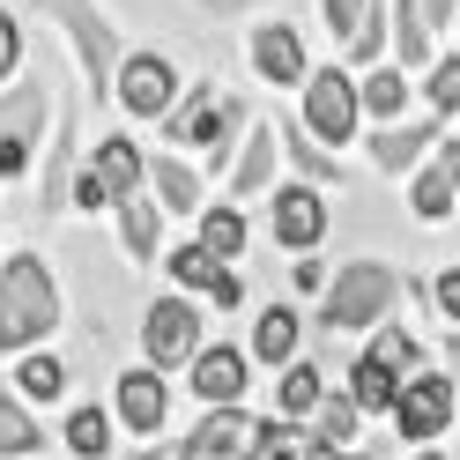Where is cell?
<instances>
[{
	"label": "cell",
	"mask_w": 460,
	"mask_h": 460,
	"mask_svg": "<svg viewBox=\"0 0 460 460\" xmlns=\"http://www.w3.org/2000/svg\"><path fill=\"white\" fill-rule=\"evenodd\" d=\"M60 320V290L52 275L22 252V261L0 268V349H38V334H52Z\"/></svg>",
	"instance_id": "obj_1"
},
{
	"label": "cell",
	"mask_w": 460,
	"mask_h": 460,
	"mask_svg": "<svg viewBox=\"0 0 460 460\" xmlns=\"http://www.w3.org/2000/svg\"><path fill=\"white\" fill-rule=\"evenodd\" d=\"M394 290H401L394 268L357 261V268H341V275H334V290H327V305H320V320H327V327H341V334H349V327H371V320H379V312L394 305Z\"/></svg>",
	"instance_id": "obj_2"
},
{
	"label": "cell",
	"mask_w": 460,
	"mask_h": 460,
	"mask_svg": "<svg viewBox=\"0 0 460 460\" xmlns=\"http://www.w3.org/2000/svg\"><path fill=\"white\" fill-rule=\"evenodd\" d=\"M357 119H364V90L341 67H320V75L305 82V127L320 134L327 149H341V141L357 134Z\"/></svg>",
	"instance_id": "obj_3"
},
{
	"label": "cell",
	"mask_w": 460,
	"mask_h": 460,
	"mask_svg": "<svg viewBox=\"0 0 460 460\" xmlns=\"http://www.w3.org/2000/svg\"><path fill=\"white\" fill-rule=\"evenodd\" d=\"M268 430H275V423L245 416L238 401H223V409H208V423H200L193 438H186V460H261Z\"/></svg>",
	"instance_id": "obj_4"
},
{
	"label": "cell",
	"mask_w": 460,
	"mask_h": 460,
	"mask_svg": "<svg viewBox=\"0 0 460 460\" xmlns=\"http://www.w3.org/2000/svg\"><path fill=\"white\" fill-rule=\"evenodd\" d=\"M245 127V104L238 97H216V90H200L186 111H171V141H193V149H208V164H223L230 156V134Z\"/></svg>",
	"instance_id": "obj_5"
},
{
	"label": "cell",
	"mask_w": 460,
	"mask_h": 460,
	"mask_svg": "<svg viewBox=\"0 0 460 460\" xmlns=\"http://www.w3.org/2000/svg\"><path fill=\"white\" fill-rule=\"evenodd\" d=\"M141 171H149V164H141L134 141H104V149L90 156V171L75 179V200H82V208H119V200L141 186Z\"/></svg>",
	"instance_id": "obj_6"
},
{
	"label": "cell",
	"mask_w": 460,
	"mask_h": 460,
	"mask_svg": "<svg viewBox=\"0 0 460 460\" xmlns=\"http://www.w3.org/2000/svg\"><path fill=\"white\" fill-rule=\"evenodd\" d=\"M141 349H149V364H193L200 357V312L179 305V297H156L149 320H141Z\"/></svg>",
	"instance_id": "obj_7"
},
{
	"label": "cell",
	"mask_w": 460,
	"mask_h": 460,
	"mask_svg": "<svg viewBox=\"0 0 460 460\" xmlns=\"http://www.w3.org/2000/svg\"><path fill=\"white\" fill-rule=\"evenodd\" d=\"M453 423V379H438V371H416V379H401V401H394V430L401 438H438V430Z\"/></svg>",
	"instance_id": "obj_8"
},
{
	"label": "cell",
	"mask_w": 460,
	"mask_h": 460,
	"mask_svg": "<svg viewBox=\"0 0 460 460\" xmlns=\"http://www.w3.org/2000/svg\"><path fill=\"white\" fill-rule=\"evenodd\" d=\"M171 90H179V75H171L164 52H134V60H119V104L134 111V119H164Z\"/></svg>",
	"instance_id": "obj_9"
},
{
	"label": "cell",
	"mask_w": 460,
	"mask_h": 460,
	"mask_svg": "<svg viewBox=\"0 0 460 460\" xmlns=\"http://www.w3.org/2000/svg\"><path fill=\"white\" fill-rule=\"evenodd\" d=\"M327 238V200H320V186H282L275 193V245H320Z\"/></svg>",
	"instance_id": "obj_10"
},
{
	"label": "cell",
	"mask_w": 460,
	"mask_h": 460,
	"mask_svg": "<svg viewBox=\"0 0 460 460\" xmlns=\"http://www.w3.org/2000/svg\"><path fill=\"white\" fill-rule=\"evenodd\" d=\"M171 275H179L186 290H208V297H216V312H230V305L245 297V282L230 275V261H216L208 245H179V252H171Z\"/></svg>",
	"instance_id": "obj_11"
},
{
	"label": "cell",
	"mask_w": 460,
	"mask_h": 460,
	"mask_svg": "<svg viewBox=\"0 0 460 460\" xmlns=\"http://www.w3.org/2000/svg\"><path fill=\"white\" fill-rule=\"evenodd\" d=\"M164 409H171L164 371H127V379H119V423H127V430L156 438V430H164Z\"/></svg>",
	"instance_id": "obj_12"
},
{
	"label": "cell",
	"mask_w": 460,
	"mask_h": 460,
	"mask_svg": "<svg viewBox=\"0 0 460 460\" xmlns=\"http://www.w3.org/2000/svg\"><path fill=\"white\" fill-rule=\"evenodd\" d=\"M252 67H261L275 90H290V82H305V45L290 22H268V31H252Z\"/></svg>",
	"instance_id": "obj_13"
},
{
	"label": "cell",
	"mask_w": 460,
	"mask_h": 460,
	"mask_svg": "<svg viewBox=\"0 0 460 460\" xmlns=\"http://www.w3.org/2000/svg\"><path fill=\"white\" fill-rule=\"evenodd\" d=\"M52 15L75 31V45H82V60H90V75H104V67H119V45H111V31L90 15V0H52Z\"/></svg>",
	"instance_id": "obj_14"
},
{
	"label": "cell",
	"mask_w": 460,
	"mask_h": 460,
	"mask_svg": "<svg viewBox=\"0 0 460 460\" xmlns=\"http://www.w3.org/2000/svg\"><path fill=\"white\" fill-rule=\"evenodd\" d=\"M193 394L208 401V409L238 401V394H245V357H238V349H208V357H193Z\"/></svg>",
	"instance_id": "obj_15"
},
{
	"label": "cell",
	"mask_w": 460,
	"mask_h": 460,
	"mask_svg": "<svg viewBox=\"0 0 460 460\" xmlns=\"http://www.w3.org/2000/svg\"><path fill=\"white\" fill-rule=\"evenodd\" d=\"M268 179H275V127H252L245 134V156H238V171H230V193H268Z\"/></svg>",
	"instance_id": "obj_16"
},
{
	"label": "cell",
	"mask_w": 460,
	"mask_h": 460,
	"mask_svg": "<svg viewBox=\"0 0 460 460\" xmlns=\"http://www.w3.org/2000/svg\"><path fill=\"white\" fill-rule=\"evenodd\" d=\"M357 401H364V416H394V401H401V371L394 364H379V357H357V386H349Z\"/></svg>",
	"instance_id": "obj_17"
},
{
	"label": "cell",
	"mask_w": 460,
	"mask_h": 460,
	"mask_svg": "<svg viewBox=\"0 0 460 460\" xmlns=\"http://www.w3.org/2000/svg\"><path fill=\"white\" fill-rule=\"evenodd\" d=\"M119 230H127V252H134V261H156V245H164L156 200H141V193H127V200H119Z\"/></svg>",
	"instance_id": "obj_18"
},
{
	"label": "cell",
	"mask_w": 460,
	"mask_h": 460,
	"mask_svg": "<svg viewBox=\"0 0 460 460\" xmlns=\"http://www.w3.org/2000/svg\"><path fill=\"white\" fill-rule=\"evenodd\" d=\"M409 200H416V216H423V223H446V216L460 208V179H453L438 156H430V171L416 179V193H409Z\"/></svg>",
	"instance_id": "obj_19"
},
{
	"label": "cell",
	"mask_w": 460,
	"mask_h": 460,
	"mask_svg": "<svg viewBox=\"0 0 460 460\" xmlns=\"http://www.w3.org/2000/svg\"><path fill=\"white\" fill-rule=\"evenodd\" d=\"M430 141H438V127H379V134H371V156H379L386 171H401V164H416L423 149H430Z\"/></svg>",
	"instance_id": "obj_20"
},
{
	"label": "cell",
	"mask_w": 460,
	"mask_h": 460,
	"mask_svg": "<svg viewBox=\"0 0 460 460\" xmlns=\"http://www.w3.org/2000/svg\"><path fill=\"white\" fill-rule=\"evenodd\" d=\"M200 245H208L216 261H238V252H245V216H238V200L200 208Z\"/></svg>",
	"instance_id": "obj_21"
},
{
	"label": "cell",
	"mask_w": 460,
	"mask_h": 460,
	"mask_svg": "<svg viewBox=\"0 0 460 460\" xmlns=\"http://www.w3.org/2000/svg\"><path fill=\"white\" fill-rule=\"evenodd\" d=\"M394 45H401V67H430V15L416 0H394Z\"/></svg>",
	"instance_id": "obj_22"
},
{
	"label": "cell",
	"mask_w": 460,
	"mask_h": 460,
	"mask_svg": "<svg viewBox=\"0 0 460 460\" xmlns=\"http://www.w3.org/2000/svg\"><path fill=\"white\" fill-rule=\"evenodd\" d=\"M290 349H297V312H290V305L261 312V327H252V357H268V364H290Z\"/></svg>",
	"instance_id": "obj_23"
},
{
	"label": "cell",
	"mask_w": 460,
	"mask_h": 460,
	"mask_svg": "<svg viewBox=\"0 0 460 460\" xmlns=\"http://www.w3.org/2000/svg\"><path fill=\"white\" fill-rule=\"evenodd\" d=\"M357 416H364V401L357 394H334V401L312 409V438H320V446H349L357 438Z\"/></svg>",
	"instance_id": "obj_24"
},
{
	"label": "cell",
	"mask_w": 460,
	"mask_h": 460,
	"mask_svg": "<svg viewBox=\"0 0 460 460\" xmlns=\"http://www.w3.org/2000/svg\"><path fill=\"white\" fill-rule=\"evenodd\" d=\"M15 386H22V401H60V394H67V364L31 349V357L15 364Z\"/></svg>",
	"instance_id": "obj_25"
},
{
	"label": "cell",
	"mask_w": 460,
	"mask_h": 460,
	"mask_svg": "<svg viewBox=\"0 0 460 460\" xmlns=\"http://www.w3.org/2000/svg\"><path fill=\"white\" fill-rule=\"evenodd\" d=\"M67 446H75L82 460H104V453H111V416L97 409V401H90V409H75V416H67Z\"/></svg>",
	"instance_id": "obj_26"
},
{
	"label": "cell",
	"mask_w": 460,
	"mask_h": 460,
	"mask_svg": "<svg viewBox=\"0 0 460 460\" xmlns=\"http://www.w3.org/2000/svg\"><path fill=\"white\" fill-rule=\"evenodd\" d=\"M364 111H371V119H401V111H409V82H401L394 67H371V82H364Z\"/></svg>",
	"instance_id": "obj_27"
},
{
	"label": "cell",
	"mask_w": 460,
	"mask_h": 460,
	"mask_svg": "<svg viewBox=\"0 0 460 460\" xmlns=\"http://www.w3.org/2000/svg\"><path fill=\"white\" fill-rule=\"evenodd\" d=\"M282 416H312V409H320V401H327V386H320V371H312V364H290V371H282Z\"/></svg>",
	"instance_id": "obj_28"
},
{
	"label": "cell",
	"mask_w": 460,
	"mask_h": 460,
	"mask_svg": "<svg viewBox=\"0 0 460 460\" xmlns=\"http://www.w3.org/2000/svg\"><path fill=\"white\" fill-rule=\"evenodd\" d=\"M282 149L297 156L305 186H327V179H334V164H327V149H320V134H312V127H290V134H282Z\"/></svg>",
	"instance_id": "obj_29"
},
{
	"label": "cell",
	"mask_w": 460,
	"mask_h": 460,
	"mask_svg": "<svg viewBox=\"0 0 460 460\" xmlns=\"http://www.w3.org/2000/svg\"><path fill=\"white\" fill-rule=\"evenodd\" d=\"M8 453H38L31 401H0V460H8Z\"/></svg>",
	"instance_id": "obj_30"
},
{
	"label": "cell",
	"mask_w": 460,
	"mask_h": 460,
	"mask_svg": "<svg viewBox=\"0 0 460 460\" xmlns=\"http://www.w3.org/2000/svg\"><path fill=\"white\" fill-rule=\"evenodd\" d=\"M156 200H164V208H200V179H193L186 164L156 156Z\"/></svg>",
	"instance_id": "obj_31"
},
{
	"label": "cell",
	"mask_w": 460,
	"mask_h": 460,
	"mask_svg": "<svg viewBox=\"0 0 460 460\" xmlns=\"http://www.w3.org/2000/svg\"><path fill=\"white\" fill-rule=\"evenodd\" d=\"M430 111H438V119L460 111V60H430Z\"/></svg>",
	"instance_id": "obj_32"
},
{
	"label": "cell",
	"mask_w": 460,
	"mask_h": 460,
	"mask_svg": "<svg viewBox=\"0 0 460 460\" xmlns=\"http://www.w3.org/2000/svg\"><path fill=\"white\" fill-rule=\"evenodd\" d=\"M386 0H371V15H364V31L349 38V45H341V52H349V60H379V45H386Z\"/></svg>",
	"instance_id": "obj_33"
},
{
	"label": "cell",
	"mask_w": 460,
	"mask_h": 460,
	"mask_svg": "<svg viewBox=\"0 0 460 460\" xmlns=\"http://www.w3.org/2000/svg\"><path fill=\"white\" fill-rule=\"evenodd\" d=\"M320 15H327V31L349 45L357 31H364V15H371V0H320Z\"/></svg>",
	"instance_id": "obj_34"
},
{
	"label": "cell",
	"mask_w": 460,
	"mask_h": 460,
	"mask_svg": "<svg viewBox=\"0 0 460 460\" xmlns=\"http://www.w3.org/2000/svg\"><path fill=\"white\" fill-rule=\"evenodd\" d=\"M371 357H379V364H394L401 379H409V364H416V334H401V327H386V334H371Z\"/></svg>",
	"instance_id": "obj_35"
},
{
	"label": "cell",
	"mask_w": 460,
	"mask_h": 460,
	"mask_svg": "<svg viewBox=\"0 0 460 460\" xmlns=\"http://www.w3.org/2000/svg\"><path fill=\"white\" fill-rule=\"evenodd\" d=\"M430 297H438V312H446V327H460V268H446L438 282H430Z\"/></svg>",
	"instance_id": "obj_36"
},
{
	"label": "cell",
	"mask_w": 460,
	"mask_h": 460,
	"mask_svg": "<svg viewBox=\"0 0 460 460\" xmlns=\"http://www.w3.org/2000/svg\"><path fill=\"white\" fill-rule=\"evenodd\" d=\"M15 52H22V38H15V22H8V15H0V82H8V75H15Z\"/></svg>",
	"instance_id": "obj_37"
},
{
	"label": "cell",
	"mask_w": 460,
	"mask_h": 460,
	"mask_svg": "<svg viewBox=\"0 0 460 460\" xmlns=\"http://www.w3.org/2000/svg\"><path fill=\"white\" fill-rule=\"evenodd\" d=\"M416 8H423L430 22H453V15H460V0H416Z\"/></svg>",
	"instance_id": "obj_38"
},
{
	"label": "cell",
	"mask_w": 460,
	"mask_h": 460,
	"mask_svg": "<svg viewBox=\"0 0 460 460\" xmlns=\"http://www.w3.org/2000/svg\"><path fill=\"white\" fill-rule=\"evenodd\" d=\"M305 460H357V453H334V446H320V438H312V446H305Z\"/></svg>",
	"instance_id": "obj_39"
},
{
	"label": "cell",
	"mask_w": 460,
	"mask_h": 460,
	"mask_svg": "<svg viewBox=\"0 0 460 460\" xmlns=\"http://www.w3.org/2000/svg\"><path fill=\"white\" fill-rule=\"evenodd\" d=\"M453 364H460V327H453Z\"/></svg>",
	"instance_id": "obj_40"
},
{
	"label": "cell",
	"mask_w": 460,
	"mask_h": 460,
	"mask_svg": "<svg viewBox=\"0 0 460 460\" xmlns=\"http://www.w3.org/2000/svg\"><path fill=\"white\" fill-rule=\"evenodd\" d=\"M416 460H446V453H416Z\"/></svg>",
	"instance_id": "obj_41"
}]
</instances>
